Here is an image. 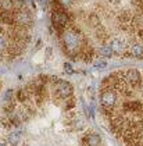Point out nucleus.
<instances>
[{
    "instance_id": "7ed1b4c3",
    "label": "nucleus",
    "mask_w": 143,
    "mask_h": 146,
    "mask_svg": "<svg viewBox=\"0 0 143 146\" xmlns=\"http://www.w3.org/2000/svg\"><path fill=\"white\" fill-rule=\"evenodd\" d=\"M32 15L24 0H0V61L25 50L31 39Z\"/></svg>"
},
{
    "instance_id": "20e7f679",
    "label": "nucleus",
    "mask_w": 143,
    "mask_h": 146,
    "mask_svg": "<svg viewBox=\"0 0 143 146\" xmlns=\"http://www.w3.org/2000/svg\"><path fill=\"white\" fill-rule=\"evenodd\" d=\"M0 146H7V145H6L4 142H0Z\"/></svg>"
},
{
    "instance_id": "f257e3e1",
    "label": "nucleus",
    "mask_w": 143,
    "mask_h": 146,
    "mask_svg": "<svg viewBox=\"0 0 143 146\" xmlns=\"http://www.w3.org/2000/svg\"><path fill=\"white\" fill-rule=\"evenodd\" d=\"M52 23L75 60L143 58V0H53Z\"/></svg>"
},
{
    "instance_id": "f03ea898",
    "label": "nucleus",
    "mask_w": 143,
    "mask_h": 146,
    "mask_svg": "<svg viewBox=\"0 0 143 146\" xmlns=\"http://www.w3.org/2000/svg\"><path fill=\"white\" fill-rule=\"evenodd\" d=\"M101 113L125 146H143V72L135 68L109 75L100 86Z\"/></svg>"
}]
</instances>
